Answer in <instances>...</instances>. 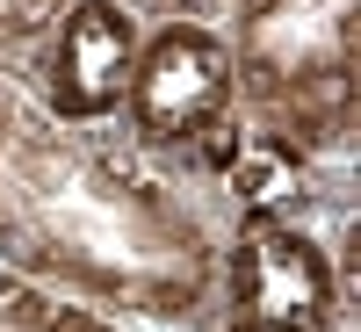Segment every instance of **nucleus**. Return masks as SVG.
Instances as JSON below:
<instances>
[{"label": "nucleus", "mask_w": 361, "mask_h": 332, "mask_svg": "<svg viewBox=\"0 0 361 332\" xmlns=\"http://www.w3.org/2000/svg\"><path fill=\"white\" fill-rule=\"evenodd\" d=\"M0 332H137V325L80 304L66 289H44V282L15 275V267H0Z\"/></svg>", "instance_id": "423d86ee"}, {"label": "nucleus", "mask_w": 361, "mask_h": 332, "mask_svg": "<svg viewBox=\"0 0 361 332\" xmlns=\"http://www.w3.org/2000/svg\"><path fill=\"white\" fill-rule=\"evenodd\" d=\"M58 8H66V0H0V73L29 58V44L51 29Z\"/></svg>", "instance_id": "0eeeda50"}, {"label": "nucleus", "mask_w": 361, "mask_h": 332, "mask_svg": "<svg viewBox=\"0 0 361 332\" xmlns=\"http://www.w3.org/2000/svg\"><path fill=\"white\" fill-rule=\"evenodd\" d=\"M123 8L152 29V22H224L231 0H123Z\"/></svg>", "instance_id": "6e6552de"}, {"label": "nucleus", "mask_w": 361, "mask_h": 332, "mask_svg": "<svg viewBox=\"0 0 361 332\" xmlns=\"http://www.w3.org/2000/svg\"><path fill=\"white\" fill-rule=\"evenodd\" d=\"M238 123L304 159H361V0H231Z\"/></svg>", "instance_id": "f03ea898"}, {"label": "nucleus", "mask_w": 361, "mask_h": 332, "mask_svg": "<svg viewBox=\"0 0 361 332\" xmlns=\"http://www.w3.org/2000/svg\"><path fill=\"white\" fill-rule=\"evenodd\" d=\"M137 44H145V22L123 0H66L51 15V29L29 44V58L8 66V73L58 123H116L130 66H137Z\"/></svg>", "instance_id": "39448f33"}, {"label": "nucleus", "mask_w": 361, "mask_h": 332, "mask_svg": "<svg viewBox=\"0 0 361 332\" xmlns=\"http://www.w3.org/2000/svg\"><path fill=\"white\" fill-rule=\"evenodd\" d=\"M361 332V289L340 282V253L311 217L231 209L217 260L209 332Z\"/></svg>", "instance_id": "20e7f679"}, {"label": "nucleus", "mask_w": 361, "mask_h": 332, "mask_svg": "<svg viewBox=\"0 0 361 332\" xmlns=\"http://www.w3.org/2000/svg\"><path fill=\"white\" fill-rule=\"evenodd\" d=\"M340 332H354V325H340Z\"/></svg>", "instance_id": "1a4fd4ad"}, {"label": "nucleus", "mask_w": 361, "mask_h": 332, "mask_svg": "<svg viewBox=\"0 0 361 332\" xmlns=\"http://www.w3.org/2000/svg\"><path fill=\"white\" fill-rule=\"evenodd\" d=\"M231 202L123 123H58L0 73V267L137 332H209Z\"/></svg>", "instance_id": "f257e3e1"}, {"label": "nucleus", "mask_w": 361, "mask_h": 332, "mask_svg": "<svg viewBox=\"0 0 361 332\" xmlns=\"http://www.w3.org/2000/svg\"><path fill=\"white\" fill-rule=\"evenodd\" d=\"M116 123L152 159L188 166V173L224 188V166L246 145L224 29L217 22H152L145 44H137V66H130Z\"/></svg>", "instance_id": "7ed1b4c3"}]
</instances>
